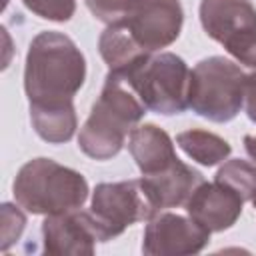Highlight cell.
<instances>
[{"mask_svg": "<svg viewBox=\"0 0 256 256\" xmlns=\"http://www.w3.org/2000/svg\"><path fill=\"white\" fill-rule=\"evenodd\" d=\"M84 80L86 60L72 38L54 30L32 38L24 66V90L30 104H70Z\"/></svg>", "mask_w": 256, "mask_h": 256, "instance_id": "6da1fadb", "label": "cell"}, {"mask_svg": "<svg viewBox=\"0 0 256 256\" xmlns=\"http://www.w3.org/2000/svg\"><path fill=\"white\" fill-rule=\"evenodd\" d=\"M146 110L148 108L130 84L122 76L108 72L102 92L80 128V150L94 160H108L116 156L126 144V136H130L144 118Z\"/></svg>", "mask_w": 256, "mask_h": 256, "instance_id": "7a4b0ae2", "label": "cell"}, {"mask_svg": "<svg viewBox=\"0 0 256 256\" xmlns=\"http://www.w3.org/2000/svg\"><path fill=\"white\" fill-rule=\"evenodd\" d=\"M16 202L30 214H62L82 208L88 198L86 178L50 158H32L16 174Z\"/></svg>", "mask_w": 256, "mask_h": 256, "instance_id": "3957f363", "label": "cell"}, {"mask_svg": "<svg viewBox=\"0 0 256 256\" xmlns=\"http://www.w3.org/2000/svg\"><path fill=\"white\" fill-rule=\"evenodd\" d=\"M244 82L246 74L236 62L224 56L204 58L190 70L188 108L210 122H230L244 106Z\"/></svg>", "mask_w": 256, "mask_h": 256, "instance_id": "277c9868", "label": "cell"}, {"mask_svg": "<svg viewBox=\"0 0 256 256\" xmlns=\"http://www.w3.org/2000/svg\"><path fill=\"white\" fill-rule=\"evenodd\" d=\"M118 76H122L142 104L156 114L172 116L188 108L190 70L186 62L172 52H154Z\"/></svg>", "mask_w": 256, "mask_h": 256, "instance_id": "5b68a950", "label": "cell"}, {"mask_svg": "<svg viewBox=\"0 0 256 256\" xmlns=\"http://www.w3.org/2000/svg\"><path fill=\"white\" fill-rule=\"evenodd\" d=\"M90 216L100 242L120 236L128 226L154 218L160 210L152 202L142 178L100 182L92 192Z\"/></svg>", "mask_w": 256, "mask_h": 256, "instance_id": "8992f818", "label": "cell"}, {"mask_svg": "<svg viewBox=\"0 0 256 256\" xmlns=\"http://www.w3.org/2000/svg\"><path fill=\"white\" fill-rule=\"evenodd\" d=\"M200 24L240 64L256 68V8L250 0H202Z\"/></svg>", "mask_w": 256, "mask_h": 256, "instance_id": "52a82bcc", "label": "cell"}, {"mask_svg": "<svg viewBox=\"0 0 256 256\" xmlns=\"http://www.w3.org/2000/svg\"><path fill=\"white\" fill-rule=\"evenodd\" d=\"M210 234L190 216L174 212H158L148 220L142 240V252L148 256H180L198 254L210 240Z\"/></svg>", "mask_w": 256, "mask_h": 256, "instance_id": "ba28073f", "label": "cell"}, {"mask_svg": "<svg viewBox=\"0 0 256 256\" xmlns=\"http://www.w3.org/2000/svg\"><path fill=\"white\" fill-rule=\"evenodd\" d=\"M124 22L146 52H158L180 36L184 10L180 0H144Z\"/></svg>", "mask_w": 256, "mask_h": 256, "instance_id": "9c48e42d", "label": "cell"}, {"mask_svg": "<svg viewBox=\"0 0 256 256\" xmlns=\"http://www.w3.org/2000/svg\"><path fill=\"white\" fill-rule=\"evenodd\" d=\"M44 252L52 256H92L100 242L90 212L72 210L50 214L42 222Z\"/></svg>", "mask_w": 256, "mask_h": 256, "instance_id": "30bf717a", "label": "cell"}, {"mask_svg": "<svg viewBox=\"0 0 256 256\" xmlns=\"http://www.w3.org/2000/svg\"><path fill=\"white\" fill-rule=\"evenodd\" d=\"M244 198L224 182H200L186 200V214L208 232H222L236 224Z\"/></svg>", "mask_w": 256, "mask_h": 256, "instance_id": "8fae6325", "label": "cell"}, {"mask_svg": "<svg viewBox=\"0 0 256 256\" xmlns=\"http://www.w3.org/2000/svg\"><path fill=\"white\" fill-rule=\"evenodd\" d=\"M128 150L142 172V176H150L166 170L176 160H180L174 152V142L166 130L156 124H140L128 136Z\"/></svg>", "mask_w": 256, "mask_h": 256, "instance_id": "7c38bea8", "label": "cell"}, {"mask_svg": "<svg viewBox=\"0 0 256 256\" xmlns=\"http://www.w3.org/2000/svg\"><path fill=\"white\" fill-rule=\"evenodd\" d=\"M142 182L156 208L162 210V208H176L186 204V200L192 196L196 186L204 182V178L192 166L184 164L182 160H176L172 166H168L162 172L142 176Z\"/></svg>", "mask_w": 256, "mask_h": 256, "instance_id": "4fadbf2b", "label": "cell"}, {"mask_svg": "<svg viewBox=\"0 0 256 256\" xmlns=\"http://www.w3.org/2000/svg\"><path fill=\"white\" fill-rule=\"evenodd\" d=\"M98 50L108 66V72H116V74L128 72L142 60H146L150 54H154V52H146L134 40L124 20L106 26V30L100 34Z\"/></svg>", "mask_w": 256, "mask_h": 256, "instance_id": "5bb4252c", "label": "cell"}, {"mask_svg": "<svg viewBox=\"0 0 256 256\" xmlns=\"http://www.w3.org/2000/svg\"><path fill=\"white\" fill-rule=\"evenodd\" d=\"M30 120L36 134L50 144L68 142L76 128L78 118L74 110V102L70 104H54V106H36L30 104Z\"/></svg>", "mask_w": 256, "mask_h": 256, "instance_id": "9a60e30c", "label": "cell"}, {"mask_svg": "<svg viewBox=\"0 0 256 256\" xmlns=\"http://www.w3.org/2000/svg\"><path fill=\"white\" fill-rule=\"evenodd\" d=\"M176 144L198 164L202 166H216L220 162H224L230 152L232 146L218 134L208 132V130H184L176 136Z\"/></svg>", "mask_w": 256, "mask_h": 256, "instance_id": "2e32d148", "label": "cell"}, {"mask_svg": "<svg viewBox=\"0 0 256 256\" xmlns=\"http://www.w3.org/2000/svg\"><path fill=\"white\" fill-rule=\"evenodd\" d=\"M214 180L232 186L244 200H248L256 208V164L254 162L232 158L220 166Z\"/></svg>", "mask_w": 256, "mask_h": 256, "instance_id": "e0dca14e", "label": "cell"}, {"mask_svg": "<svg viewBox=\"0 0 256 256\" xmlns=\"http://www.w3.org/2000/svg\"><path fill=\"white\" fill-rule=\"evenodd\" d=\"M144 0H86L88 10L104 24L122 22L132 16Z\"/></svg>", "mask_w": 256, "mask_h": 256, "instance_id": "ac0fdd59", "label": "cell"}, {"mask_svg": "<svg viewBox=\"0 0 256 256\" xmlns=\"http://www.w3.org/2000/svg\"><path fill=\"white\" fill-rule=\"evenodd\" d=\"M22 206H14L10 202H4L0 206V216H2V238H0V248L6 252L18 238L22 236L26 228V214L20 210Z\"/></svg>", "mask_w": 256, "mask_h": 256, "instance_id": "d6986e66", "label": "cell"}, {"mask_svg": "<svg viewBox=\"0 0 256 256\" xmlns=\"http://www.w3.org/2000/svg\"><path fill=\"white\" fill-rule=\"evenodd\" d=\"M22 2L32 14L52 22H66L74 16L76 10V0H22ZM6 4L8 0H4V6Z\"/></svg>", "mask_w": 256, "mask_h": 256, "instance_id": "ffe728a7", "label": "cell"}, {"mask_svg": "<svg viewBox=\"0 0 256 256\" xmlns=\"http://www.w3.org/2000/svg\"><path fill=\"white\" fill-rule=\"evenodd\" d=\"M244 108L252 122H256V72L246 74L244 82Z\"/></svg>", "mask_w": 256, "mask_h": 256, "instance_id": "44dd1931", "label": "cell"}, {"mask_svg": "<svg viewBox=\"0 0 256 256\" xmlns=\"http://www.w3.org/2000/svg\"><path fill=\"white\" fill-rule=\"evenodd\" d=\"M244 148H246V154L250 156V160L256 164V134L244 136Z\"/></svg>", "mask_w": 256, "mask_h": 256, "instance_id": "7402d4cb", "label": "cell"}]
</instances>
